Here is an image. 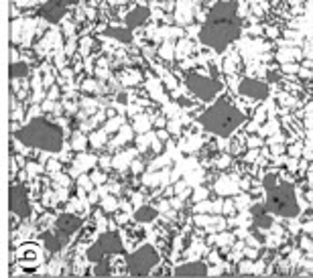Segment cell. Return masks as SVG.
<instances>
[{
    "label": "cell",
    "instance_id": "1",
    "mask_svg": "<svg viewBox=\"0 0 313 278\" xmlns=\"http://www.w3.org/2000/svg\"><path fill=\"white\" fill-rule=\"evenodd\" d=\"M240 35V21L232 19V21H212L208 19L200 39L214 49H226L232 41H236V37Z\"/></svg>",
    "mask_w": 313,
    "mask_h": 278
},
{
    "label": "cell",
    "instance_id": "2",
    "mask_svg": "<svg viewBox=\"0 0 313 278\" xmlns=\"http://www.w3.org/2000/svg\"><path fill=\"white\" fill-rule=\"evenodd\" d=\"M242 122V114L236 112L232 106L228 104H216L206 116H204V124L216 132V134H228L234 126H238Z\"/></svg>",
    "mask_w": 313,
    "mask_h": 278
},
{
    "label": "cell",
    "instance_id": "3",
    "mask_svg": "<svg viewBox=\"0 0 313 278\" xmlns=\"http://www.w3.org/2000/svg\"><path fill=\"white\" fill-rule=\"evenodd\" d=\"M21 136H23V141H27L31 145H41V147H55V145H59V130H55L47 122L31 124Z\"/></svg>",
    "mask_w": 313,
    "mask_h": 278
},
{
    "label": "cell",
    "instance_id": "4",
    "mask_svg": "<svg viewBox=\"0 0 313 278\" xmlns=\"http://www.w3.org/2000/svg\"><path fill=\"white\" fill-rule=\"evenodd\" d=\"M208 19L212 21H232V19H238L236 17V3H232V0H222V3L214 5Z\"/></svg>",
    "mask_w": 313,
    "mask_h": 278
},
{
    "label": "cell",
    "instance_id": "5",
    "mask_svg": "<svg viewBox=\"0 0 313 278\" xmlns=\"http://www.w3.org/2000/svg\"><path fill=\"white\" fill-rule=\"evenodd\" d=\"M67 9H69V5L63 3V0H49V3H45V5L41 7V15H43L47 21L55 23V21H59V19L65 17Z\"/></svg>",
    "mask_w": 313,
    "mask_h": 278
},
{
    "label": "cell",
    "instance_id": "6",
    "mask_svg": "<svg viewBox=\"0 0 313 278\" xmlns=\"http://www.w3.org/2000/svg\"><path fill=\"white\" fill-rule=\"evenodd\" d=\"M187 83H189V87H191L195 94H200V96H204V98H210V96L216 94V85H214L210 79H204V77H200V75H191V77L187 79Z\"/></svg>",
    "mask_w": 313,
    "mask_h": 278
},
{
    "label": "cell",
    "instance_id": "7",
    "mask_svg": "<svg viewBox=\"0 0 313 278\" xmlns=\"http://www.w3.org/2000/svg\"><path fill=\"white\" fill-rule=\"evenodd\" d=\"M148 15H150V11H148L146 7H134V9L126 15V25H128V29H136V27L144 25L146 19H148Z\"/></svg>",
    "mask_w": 313,
    "mask_h": 278
},
{
    "label": "cell",
    "instance_id": "8",
    "mask_svg": "<svg viewBox=\"0 0 313 278\" xmlns=\"http://www.w3.org/2000/svg\"><path fill=\"white\" fill-rule=\"evenodd\" d=\"M108 35H112V37H116V39H120L124 43H128L132 39V35H130L128 29H116V27H112V29H108Z\"/></svg>",
    "mask_w": 313,
    "mask_h": 278
},
{
    "label": "cell",
    "instance_id": "9",
    "mask_svg": "<svg viewBox=\"0 0 313 278\" xmlns=\"http://www.w3.org/2000/svg\"><path fill=\"white\" fill-rule=\"evenodd\" d=\"M242 91H246V94H258V96H262V94H264V87L256 85L254 81H246V83L242 85Z\"/></svg>",
    "mask_w": 313,
    "mask_h": 278
},
{
    "label": "cell",
    "instance_id": "10",
    "mask_svg": "<svg viewBox=\"0 0 313 278\" xmlns=\"http://www.w3.org/2000/svg\"><path fill=\"white\" fill-rule=\"evenodd\" d=\"M63 3H67V5H69V7H71V5H73V3H75V0H63Z\"/></svg>",
    "mask_w": 313,
    "mask_h": 278
},
{
    "label": "cell",
    "instance_id": "11",
    "mask_svg": "<svg viewBox=\"0 0 313 278\" xmlns=\"http://www.w3.org/2000/svg\"><path fill=\"white\" fill-rule=\"evenodd\" d=\"M144 3H148V0H144Z\"/></svg>",
    "mask_w": 313,
    "mask_h": 278
}]
</instances>
